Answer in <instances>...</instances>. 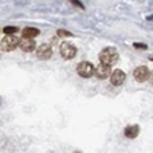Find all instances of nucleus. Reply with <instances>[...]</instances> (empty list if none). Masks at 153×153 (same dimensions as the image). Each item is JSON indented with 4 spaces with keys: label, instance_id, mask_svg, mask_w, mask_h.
<instances>
[{
    "label": "nucleus",
    "instance_id": "1",
    "mask_svg": "<svg viewBox=\"0 0 153 153\" xmlns=\"http://www.w3.org/2000/svg\"><path fill=\"white\" fill-rule=\"evenodd\" d=\"M100 61L101 65H106V66H113L115 63L118 61V51L109 46V48H104L103 51L100 52Z\"/></svg>",
    "mask_w": 153,
    "mask_h": 153
},
{
    "label": "nucleus",
    "instance_id": "2",
    "mask_svg": "<svg viewBox=\"0 0 153 153\" xmlns=\"http://www.w3.org/2000/svg\"><path fill=\"white\" fill-rule=\"evenodd\" d=\"M19 43H20V40L16 35H6L5 38H2V42H0V48H2L5 52H9V51H14L19 46Z\"/></svg>",
    "mask_w": 153,
    "mask_h": 153
},
{
    "label": "nucleus",
    "instance_id": "3",
    "mask_svg": "<svg viewBox=\"0 0 153 153\" xmlns=\"http://www.w3.org/2000/svg\"><path fill=\"white\" fill-rule=\"evenodd\" d=\"M95 72V68L91 61H81L78 66H76V74L83 78H89V76H92Z\"/></svg>",
    "mask_w": 153,
    "mask_h": 153
},
{
    "label": "nucleus",
    "instance_id": "4",
    "mask_svg": "<svg viewBox=\"0 0 153 153\" xmlns=\"http://www.w3.org/2000/svg\"><path fill=\"white\" fill-rule=\"evenodd\" d=\"M60 54H61L63 58L71 60V58H74L76 55V48L72 43H69V42H63L61 46H60Z\"/></svg>",
    "mask_w": 153,
    "mask_h": 153
},
{
    "label": "nucleus",
    "instance_id": "5",
    "mask_svg": "<svg viewBox=\"0 0 153 153\" xmlns=\"http://www.w3.org/2000/svg\"><path fill=\"white\" fill-rule=\"evenodd\" d=\"M133 76H135V80H136V81L144 83V81H147V80H149V76H150V71H149V68H147V66H139V68H136V69H135Z\"/></svg>",
    "mask_w": 153,
    "mask_h": 153
},
{
    "label": "nucleus",
    "instance_id": "6",
    "mask_svg": "<svg viewBox=\"0 0 153 153\" xmlns=\"http://www.w3.org/2000/svg\"><path fill=\"white\" fill-rule=\"evenodd\" d=\"M126 81V72L121 71V69H117L110 74V83L113 86H121L123 83Z\"/></svg>",
    "mask_w": 153,
    "mask_h": 153
},
{
    "label": "nucleus",
    "instance_id": "7",
    "mask_svg": "<svg viewBox=\"0 0 153 153\" xmlns=\"http://www.w3.org/2000/svg\"><path fill=\"white\" fill-rule=\"evenodd\" d=\"M37 57L40 60H48L52 57V48L49 45H42L37 48Z\"/></svg>",
    "mask_w": 153,
    "mask_h": 153
},
{
    "label": "nucleus",
    "instance_id": "8",
    "mask_svg": "<svg viewBox=\"0 0 153 153\" xmlns=\"http://www.w3.org/2000/svg\"><path fill=\"white\" fill-rule=\"evenodd\" d=\"M94 74L98 76L100 80H106L107 76L110 78V74H112V71H110V68H109V66H106V65H101V63H100V65L95 68V72H94Z\"/></svg>",
    "mask_w": 153,
    "mask_h": 153
},
{
    "label": "nucleus",
    "instance_id": "9",
    "mask_svg": "<svg viewBox=\"0 0 153 153\" xmlns=\"http://www.w3.org/2000/svg\"><path fill=\"white\" fill-rule=\"evenodd\" d=\"M19 46H20V49L23 51V52H32V51L35 49V42L28 40V38H23V40H20Z\"/></svg>",
    "mask_w": 153,
    "mask_h": 153
},
{
    "label": "nucleus",
    "instance_id": "10",
    "mask_svg": "<svg viewBox=\"0 0 153 153\" xmlns=\"http://www.w3.org/2000/svg\"><path fill=\"white\" fill-rule=\"evenodd\" d=\"M124 135H126V138H130V139L136 138L139 135V126H136V124L127 126L126 129H124Z\"/></svg>",
    "mask_w": 153,
    "mask_h": 153
},
{
    "label": "nucleus",
    "instance_id": "11",
    "mask_svg": "<svg viewBox=\"0 0 153 153\" xmlns=\"http://www.w3.org/2000/svg\"><path fill=\"white\" fill-rule=\"evenodd\" d=\"M37 35H38V29H35V28H25L22 31V37L28 38V40H34Z\"/></svg>",
    "mask_w": 153,
    "mask_h": 153
},
{
    "label": "nucleus",
    "instance_id": "12",
    "mask_svg": "<svg viewBox=\"0 0 153 153\" xmlns=\"http://www.w3.org/2000/svg\"><path fill=\"white\" fill-rule=\"evenodd\" d=\"M19 29L16 28V26H6V28H3V32L6 34V35H12L14 32H17Z\"/></svg>",
    "mask_w": 153,
    "mask_h": 153
},
{
    "label": "nucleus",
    "instance_id": "13",
    "mask_svg": "<svg viewBox=\"0 0 153 153\" xmlns=\"http://www.w3.org/2000/svg\"><path fill=\"white\" fill-rule=\"evenodd\" d=\"M58 35H60V37H71L72 34L68 32V31H61V29H60V31H58Z\"/></svg>",
    "mask_w": 153,
    "mask_h": 153
},
{
    "label": "nucleus",
    "instance_id": "14",
    "mask_svg": "<svg viewBox=\"0 0 153 153\" xmlns=\"http://www.w3.org/2000/svg\"><path fill=\"white\" fill-rule=\"evenodd\" d=\"M133 46H135L136 49H147V45H146V43H135Z\"/></svg>",
    "mask_w": 153,
    "mask_h": 153
},
{
    "label": "nucleus",
    "instance_id": "15",
    "mask_svg": "<svg viewBox=\"0 0 153 153\" xmlns=\"http://www.w3.org/2000/svg\"><path fill=\"white\" fill-rule=\"evenodd\" d=\"M72 3H74V5H75V6H78V8H83V5H81V3H80V2H72Z\"/></svg>",
    "mask_w": 153,
    "mask_h": 153
},
{
    "label": "nucleus",
    "instance_id": "16",
    "mask_svg": "<svg viewBox=\"0 0 153 153\" xmlns=\"http://www.w3.org/2000/svg\"><path fill=\"white\" fill-rule=\"evenodd\" d=\"M149 80H150V83L153 84V72H150V76H149Z\"/></svg>",
    "mask_w": 153,
    "mask_h": 153
},
{
    "label": "nucleus",
    "instance_id": "17",
    "mask_svg": "<svg viewBox=\"0 0 153 153\" xmlns=\"http://www.w3.org/2000/svg\"><path fill=\"white\" fill-rule=\"evenodd\" d=\"M150 60H152V61H153V55H152V57H150Z\"/></svg>",
    "mask_w": 153,
    "mask_h": 153
},
{
    "label": "nucleus",
    "instance_id": "18",
    "mask_svg": "<svg viewBox=\"0 0 153 153\" xmlns=\"http://www.w3.org/2000/svg\"><path fill=\"white\" fill-rule=\"evenodd\" d=\"M0 103H2V98H0Z\"/></svg>",
    "mask_w": 153,
    "mask_h": 153
},
{
    "label": "nucleus",
    "instance_id": "19",
    "mask_svg": "<svg viewBox=\"0 0 153 153\" xmlns=\"http://www.w3.org/2000/svg\"><path fill=\"white\" fill-rule=\"evenodd\" d=\"M76 153H78V152H76Z\"/></svg>",
    "mask_w": 153,
    "mask_h": 153
}]
</instances>
